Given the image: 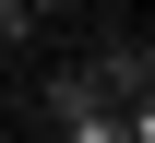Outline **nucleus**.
Returning <instances> with one entry per match:
<instances>
[{
    "label": "nucleus",
    "instance_id": "f257e3e1",
    "mask_svg": "<svg viewBox=\"0 0 155 143\" xmlns=\"http://www.w3.org/2000/svg\"><path fill=\"white\" fill-rule=\"evenodd\" d=\"M84 83H96V107H131V96H155V48H96V60H84Z\"/></svg>",
    "mask_w": 155,
    "mask_h": 143
},
{
    "label": "nucleus",
    "instance_id": "f03ea898",
    "mask_svg": "<svg viewBox=\"0 0 155 143\" xmlns=\"http://www.w3.org/2000/svg\"><path fill=\"white\" fill-rule=\"evenodd\" d=\"M36 36V12H24V0H0V48H24Z\"/></svg>",
    "mask_w": 155,
    "mask_h": 143
},
{
    "label": "nucleus",
    "instance_id": "7ed1b4c3",
    "mask_svg": "<svg viewBox=\"0 0 155 143\" xmlns=\"http://www.w3.org/2000/svg\"><path fill=\"white\" fill-rule=\"evenodd\" d=\"M119 131H131V143H155V96H131V107H119Z\"/></svg>",
    "mask_w": 155,
    "mask_h": 143
},
{
    "label": "nucleus",
    "instance_id": "20e7f679",
    "mask_svg": "<svg viewBox=\"0 0 155 143\" xmlns=\"http://www.w3.org/2000/svg\"><path fill=\"white\" fill-rule=\"evenodd\" d=\"M24 12H72V0H24Z\"/></svg>",
    "mask_w": 155,
    "mask_h": 143
}]
</instances>
